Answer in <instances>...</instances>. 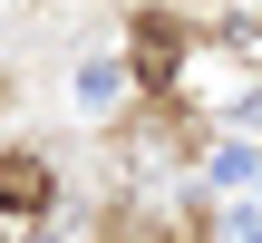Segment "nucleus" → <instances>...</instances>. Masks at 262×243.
Returning <instances> with one entry per match:
<instances>
[{
    "label": "nucleus",
    "instance_id": "1",
    "mask_svg": "<svg viewBox=\"0 0 262 243\" xmlns=\"http://www.w3.org/2000/svg\"><path fill=\"white\" fill-rule=\"evenodd\" d=\"M39 205H49V166L39 156H10L0 166V214H39Z\"/></svg>",
    "mask_w": 262,
    "mask_h": 243
}]
</instances>
